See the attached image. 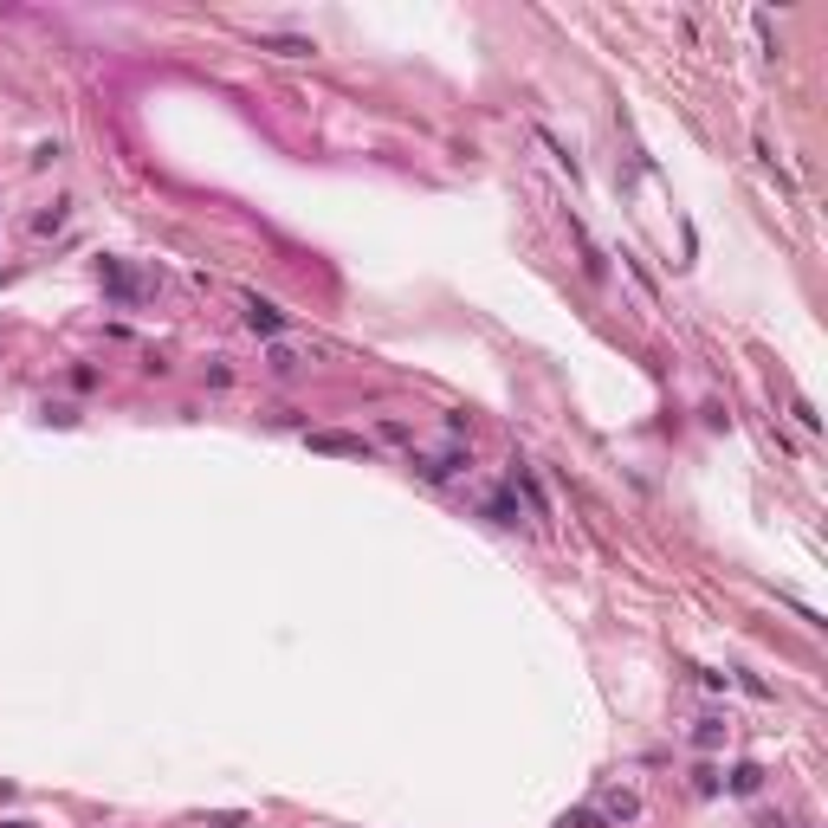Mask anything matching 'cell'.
I'll return each instance as SVG.
<instances>
[{
    "instance_id": "1",
    "label": "cell",
    "mask_w": 828,
    "mask_h": 828,
    "mask_svg": "<svg viewBox=\"0 0 828 828\" xmlns=\"http://www.w3.org/2000/svg\"><path fill=\"white\" fill-rule=\"evenodd\" d=\"M97 279H104V291L117 298L123 311H136V305H143V279H136V272H130L123 259H97Z\"/></svg>"
},
{
    "instance_id": "2",
    "label": "cell",
    "mask_w": 828,
    "mask_h": 828,
    "mask_svg": "<svg viewBox=\"0 0 828 828\" xmlns=\"http://www.w3.org/2000/svg\"><path fill=\"white\" fill-rule=\"evenodd\" d=\"M317 453H343V460H369V440L363 434H330V427H317V434H305Z\"/></svg>"
},
{
    "instance_id": "3",
    "label": "cell",
    "mask_w": 828,
    "mask_h": 828,
    "mask_svg": "<svg viewBox=\"0 0 828 828\" xmlns=\"http://www.w3.org/2000/svg\"><path fill=\"white\" fill-rule=\"evenodd\" d=\"M285 324H291V317L272 305V298H246V330H259V337H279Z\"/></svg>"
},
{
    "instance_id": "4",
    "label": "cell",
    "mask_w": 828,
    "mask_h": 828,
    "mask_svg": "<svg viewBox=\"0 0 828 828\" xmlns=\"http://www.w3.org/2000/svg\"><path fill=\"white\" fill-rule=\"evenodd\" d=\"M596 815H602V822H634V815H641V796H634V790H609V796L596 803Z\"/></svg>"
},
{
    "instance_id": "5",
    "label": "cell",
    "mask_w": 828,
    "mask_h": 828,
    "mask_svg": "<svg viewBox=\"0 0 828 828\" xmlns=\"http://www.w3.org/2000/svg\"><path fill=\"white\" fill-rule=\"evenodd\" d=\"M511 486L524 492V499H531V518H550V499H544V486H537V473H531V466H511Z\"/></svg>"
},
{
    "instance_id": "6",
    "label": "cell",
    "mask_w": 828,
    "mask_h": 828,
    "mask_svg": "<svg viewBox=\"0 0 828 828\" xmlns=\"http://www.w3.org/2000/svg\"><path fill=\"white\" fill-rule=\"evenodd\" d=\"M414 466H421V479H427V486H447L466 460H460V453H434V460H414Z\"/></svg>"
},
{
    "instance_id": "7",
    "label": "cell",
    "mask_w": 828,
    "mask_h": 828,
    "mask_svg": "<svg viewBox=\"0 0 828 828\" xmlns=\"http://www.w3.org/2000/svg\"><path fill=\"white\" fill-rule=\"evenodd\" d=\"M259 46L266 52H285V59H311V52H317L311 39H291V33H259Z\"/></svg>"
},
{
    "instance_id": "8",
    "label": "cell",
    "mask_w": 828,
    "mask_h": 828,
    "mask_svg": "<svg viewBox=\"0 0 828 828\" xmlns=\"http://www.w3.org/2000/svg\"><path fill=\"white\" fill-rule=\"evenodd\" d=\"M486 518H492V524H518L524 511H518V499H511V492H492V499H486Z\"/></svg>"
},
{
    "instance_id": "9",
    "label": "cell",
    "mask_w": 828,
    "mask_h": 828,
    "mask_svg": "<svg viewBox=\"0 0 828 828\" xmlns=\"http://www.w3.org/2000/svg\"><path fill=\"white\" fill-rule=\"evenodd\" d=\"M757 790H764V770L757 764H738L731 770V796H757Z\"/></svg>"
},
{
    "instance_id": "10",
    "label": "cell",
    "mask_w": 828,
    "mask_h": 828,
    "mask_svg": "<svg viewBox=\"0 0 828 828\" xmlns=\"http://www.w3.org/2000/svg\"><path fill=\"white\" fill-rule=\"evenodd\" d=\"M557 828H602V815H596V803H589V809H563Z\"/></svg>"
},
{
    "instance_id": "11",
    "label": "cell",
    "mask_w": 828,
    "mask_h": 828,
    "mask_svg": "<svg viewBox=\"0 0 828 828\" xmlns=\"http://www.w3.org/2000/svg\"><path fill=\"white\" fill-rule=\"evenodd\" d=\"M719 738H725V725H719V719H699V731H693L699 751H719Z\"/></svg>"
},
{
    "instance_id": "12",
    "label": "cell",
    "mask_w": 828,
    "mask_h": 828,
    "mask_svg": "<svg viewBox=\"0 0 828 828\" xmlns=\"http://www.w3.org/2000/svg\"><path fill=\"white\" fill-rule=\"evenodd\" d=\"M26 227H33V233H59V227H65V207H52V214H33Z\"/></svg>"
},
{
    "instance_id": "13",
    "label": "cell",
    "mask_w": 828,
    "mask_h": 828,
    "mask_svg": "<svg viewBox=\"0 0 828 828\" xmlns=\"http://www.w3.org/2000/svg\"><path fill=\"white\" fill-rule=\"evenodd\" d=\"M790 414H796V421H803V427H809V434H815V427H822V414H815V408H809V401H803V395H790Z\"/></svg>"
},
{
    "instance_id": "14",
    "label": "cell",
    "mask_w": 828,
    "mask_h": 828,
    "mask_svg": "<svg viewBox=\"0 0 828 828\" xmlns=\"http://www.w3.org/2000/svg\"><path fill=\"white\" fill-rule=\"evenodd\" d=\"M272 376H298V356L291 350H272Z\"/></svg>"
},
{
    "instance_id": "15",
    "label": "cell",
    "mask_w": 828,
    "mask_h": 828,
    "mask_svg": "<svg viewBox=\"0 0 828 828\" xmlns=\"http://www.w3.org/2000/svg\"><path fill=\"white\" fill-rule=\"evenodd\" d=\"M0 828H33V822H0Z\"/></svg>"
}]
</instances>
